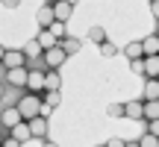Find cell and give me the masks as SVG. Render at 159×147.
<instances>
[{"instance_id":"10","label":"cell","mask_w":159,"mask_h":147,"mask_svg":"<svg viewBox=\"0 0 159 147\" xmlns=\"http://www.w3.org/2000/svg\"><path fill=\"white\" fill-rule=\"evenodd\" d=\"M27 127H30V136L33 138H47V118H33V121H27Z\"/></svg>"},{"instance_id":"1","label":"cell","mask_w":159,"mask_h":147,"mask_svg":"<svg viewBox=\"0 0 159 147\" xmlns=\"http://www.w3.org/2000/svg\"><path fill=\"white\" fill-rule=\"evenodd\" d=\"M12 106L18 109L21 121H33V118H39V112H41V97L27 94V91H24V94H21V100H18V103H12Z\"/></svg>"},{"instance_id":"26","label":"cell","mask_w":159,"mask_h":147,"mask_svg":"<svg viewBox=\"0 0 159 147\" xmlns=\"http://www.w3.org/2000/svg\"><path fill=\"white\" fill-rule=\"evenodd\" d=\"M130 71L142 77V74H144V59H133V62H130Z\"/></svg>"},{"instance_id":"13","label":"cell","mask_w":159,"mask_h":147,"mask_svg":"<svg viewBox=\"0 0 159 147\" xmlns=\"http://www.w3.org/2000/svg\"><path fill=\"white\" fill-rule=\"evenodd\" d=\"M59 47H62V53H65V56H71V53H80L83 41H80V38H74V35H65V38L59 41Z\"/></svg>"},{"instance_id":"6","label":"cell","mask_w":159,"mask_h":147,"mask_svg":"<svg viewBox=\"0 0 159 147\" xmlns=\"http://www.w3.org/2000/svg\"><path fill=\"white\" fill-rule=\"evenodd\" d=\"M6 82H9L12 88L24 91V88H27V68H15V71H6Z\"/></svg>"},{"instance_id":"20","label":"cell","mask_w":159,"mask_h":147,"mask_svg":"<svg viewBox=\"0 0 159 147\" xmlns=\"http://www.w3.org/2000/svg\"><path fill=\"white\" fill-rule=\"evenodd\" d=\"M144 121H159V100L156 103H144Z\"/></svg>"},{"instance_id":"9","label":"cell","mask_w":159,"mask_h":147,"mask_svg":"<svg viewBox=\"0 0 159 147\" xmlns=\"http://www.w3.org/2000/svg\"><path fill=\"white\" fill-rule=\"evenodd\" d=\"M144 103L142 100H130V103H124V118H130V121H144Z\"/></svg>"},{"instance_id":"25","label":"cell","mask_w":159,"mask_h":147,"mask_svg":"<svg viewBox=\"0 0 159 147\" xmlns=\"http://www.w3.org/2000/svg\"><path fill=\"white\" fill-rule=\"evenodd\" d=\"M139 147H159V141H156V136H142L139 138Z\"/></svg>"},{"instance_id":"24","label":"cell","mask_w":159,"mask_h":147,"mask_svg":"<svg viewBox=\"0 0 159 147\" xmlns=\"http://www.w3.org/2000/svg\"><path fill=\"white\" fill-rule=\"evenodd\" d=\"M115 53H118V47H115L112 41H103L100 44V56H115Z\"/></svg>"},{"instance_id":"29","label":"cell","mask_w":159,"mask_h":147,"mask_svg":"<svg viewBox=\"0 0 159 147\" xmlns=\"http://www.w3.org/2000/svg\"><path fill=\"white\" fill-rule=\"evenodd\" d=\"M106 147H124V141H121V138H109Z\"/></svg>"},{"instance_id":"11","label":"cell","mask_w":159,"mask_h":147,"mask_svg":"<svg viewBox=\"0 0 159 147\" xmlns=\"http://www.w3.org/2000/svg\"><path fill=\"white\" fill-rule=\"evenodd\" d=\"M9 138H15L18 144H27L30 138H33V136H30V127H27V121H21V124H15V127H12V130H9Z\"/></svg>"},{"instance_id":"5","label":"cell","mask_w":159,"mask_h":147,"mask_svg":"<svg viewBox=\"0 0 159 147\" xmlns=\"http://www.w3.org/2000/svg\"><path fill=\"white\" fill-rule=\"evenodd\" d=\"M71 15H74V3H71V0H59V3H53V21L65 24Z\"/></svg>"},{"instance_id":"27","label":"cell","mask_w":159,"mask_h":147,"mask_svg":"<svg viewBox=\"0 0 159 147\" xmlns=\"http://www.w3.org/2000/svg\"><path fill=\"white\" fill-rule=\"evenodd\" d=\"M148 136H159V121H148Z\"/></svg>"},{"instance_id":"17","label":"cell","mask_w":159,"mask_h":147,"mask_svg":"<svg viewBox=\"0 0 159 147\" xmlns=\"http://www.w3.org/2000/svg\"><path fill=\"white\" fill-rule=\"evenodd\" d=\"M35 44H39V47H41V53H44V50H53V47H56L59 41L53 38V35L47 33V29H41V33H39V38H35Z\"/></svg>"},{"instance_id":"7","label":"cell","mask_w":159,"mask_h":147,"mask_svg":"<svg viewBox=\"0 0 159 147\" xmlns=\"http://www.w3.org/2000/svg\"><path fill=\"white\" fill-rule=\"evenodd\" d=\"M15 124H21L18 109H15V106H3V112H0V127H3V130H12Z\"/></svg>"},{"instance_id":"12","label":"cell","mask_w":159,"mask_h":147,"mask_svg":"<svg viewBox=\"0 0 159 147\" xmlns=\"http://www.w3.org/2000/svg\"><path fill=\"white\" fill-rule=\"evenodd\" d=\"M159 100V79H144V97L142 103H156Z\"/></svg>"},{"instance_id":"32","label":"cell","mask_w":159,"mask_h":147,"mask_svg":"<svg viewBox=\"0 0 159 147\" xmlns=\"http://www.w3.org/2000/svg\"><path fill=\"white\" fill-rule=\"evenodd\" d=\"M3 53H6V50H3V44H0V62H3Z\"/></svg>"},{"instance_id":"19","label":"cell","mask_w":159,"mask_h":147,"mask_svg":"<svg viewBox=\"0 0 159 147\" xmlns=\"http://www.w3.org/2000/svg\"><path fill=\"white\" fill-rule=\"evenodd\" d=\"M59 103H62V97H59V91H44V100H41V106H47V109L53 112V109H56Z\"/></svg>"},{"instance_id":"14","label":"cell","mask_w":159,"mask_h":147,"mask_svg":"<svg viewBox=\"0 0 159 147\" xmlns=\"http://www.w3.org/2000/svg\"><path fill=\"white\" fill-rule=\"evenodd\" d=\"M59 88H62L59 71H44V91H59Z\"/></svg>"},{"instance_id":"18","label":"cell","mask_w":159,"mask_h":147,"mask_svg":"<svg viewBox=\"0 0 159 147\" xmlns=\"http://www.w3.org/2000/svg\"><path fill=\"white\" fill-rule=\"evenodd\" d=\"M124 56L130 59V62H133V59H144V53H142V41H130V44L124 47Z\"/></svg>"},{"instance_id":"21","label":"cell","mask_w":159,"mask_h":147,"mask_svg":"<svg viewBox=\"0 0 159 147\" xmlns=\"http://www.w3.org/2000/svg\"><path fill=\"white\" fill-rule=\"evenodd\" d=\"M89 38L94 41V44H103V41H106V29H103V27H91L89 29Z\"/></svg>"},{"instance_id":"28","label":"cell","mask_w":159,"mask_h":147,"mask_svg":"<svg viewBox=\"0 0 159 147\" xmlns=\"http://www.w3.org/2000/svg\"><path fill=\"white\" fill-rule=\"evenodd\" d=\"M0 147H24V144H18L15 138H9V136H6V138H3V144H0Z\"/></svg>"},{"instance_id":"23","label":"cell","mask_w":159,"mask_h":147,"mask_svg":"<svg viewBox=\"0 0 159 147\" xmlns=\"http://www.w3.org/2000/svg\"><path fill=\"white\" fill-rule=\"evenodd\" d=\"M106 115H109V118H124V103H109Z\"/></svg>"},{"instance_id":"31","label":"cell","mask_w":159,"mask_h":147,"mask_svg":"<svg viewBox=\"0 0 159 147\" xmlns=\"http://www.w3.org/2000/svg\"><path fill=\"white\" fill-rule=\"evenodd\" d=\"M124 147H139V141H124Z\"/></svg>"},{"instance_id":"33","label":"cell","mask_w":159,"mask_h":147,"mask_svg":"<svg viewBox=\"0 0 159 147\" xmlns=\"http://www.w3.org/2000/svg\"><path fill=\"white\" fill-rule=\"evenodd\" d=\"M0 100H3V82H0Z\"/></svg>"},{"instance_id":"4","label":"cell","mask_w":159,"mask_h":147,"mask_svg":"<svg viewBox=\"0 0 159 147\" xmlns=\"http://www.w3.org/2000/svg\"><path fill=\"white\" fill-rule=\"evenodd\" d=\"M41 59H44V65H47V71H56L59 68V65H62L65 62V59H68V56H65V53H62V47H53V50H44V53H41Z\"/></svg>"},{"instance_id":"2","label":"cell","mask_w":159,"mask_h":147,"mask_svg":"<svg viewBox=\"0 0 159 147\" xmlns=\"http://www.w3.org/2000/svg\"><path fill=\"white\" fill-rule=\"evenodd\" d=\"M3 71H15V68H27V56L21 50H6L3 53Z\"/></svg>"},{"instance_id":"30","label":"cell","mask_w":159,"mask_h":147,"mask_svg":"<svg viewBox=\"0 0 159 147\" xmlns=\"http://www.w3.org/2000/svg\"><path fill=\"white\" fill-rule=\"evenodd\" d=\"M41 147H59L56 141H47V138H44V144H41Z\"/></svg>"},{"instance_id":"34","label":"cell","mask_w":159,"mask_h":147,"mask_svg":"<svg viewBox=\"0 0 159 147\" xmlns=\"http://www.w3.org/2000/svg\"><path fill=\"white\" fill-rule=\"evenodd\" d=\"M97 147H106V144H97Z\"/></svg>"},{"instance_id":"16","label":"cell","mask_w":159,"mask_h":147,"mask_svg":"<svg viewBox=\"0 0 159 147\" xmlns=\"http://www.w3.org/2000/svg\"><path fill=\"white\" fill-rule=\"evenodd\" d=\"M142 77H148V79L159 77V56H144V74Z\"/></svg>"},{"instance_id":"15","label":"cell","mask_w":159,"mask_h":147,"mask_svg":"<svg viewBox=\"0 0 159 147\" xmlns=\"http://www.w3.org/2000/svg\"><path fill=\"white\" fill-rule=\"evenodd\" d=\"M142 53H144V56H159V35L156 33L142 41Z\"/></svg>"},{"instance_id":"3","label":"cell","mask_w":159,"mask_h":147,"mask_svg":"<svg viewBox=\"0 0 159 147\" xmlns=\"http://www.w3.org/2000/svg\"><path fill=\"white\" fill-rule=\"evenodd\" d=\"M27 94H35L39 97L44 91V71H27Z\"/></svg>"},{"instance_id":"22","label":"cell","mask_w":159,"mask_h":147,"mask_svg":"<svg viewBox=\"0 0 159 147\" xmlns=\"http://www.w3.org/2000/svg\"><path fill=\"white\" fill-rule=\"evenodd\" d=\"M24 56H27V59H35V56H41V47L39 44H35V41H27V47H24Z\"/></svg>"},{"instance_id":"8","label":"cell","mask_w":159,"mask_h":147,"mask_svg":"<svg viewBox=\"0 0 159 147\" xmlns=\"http://www.w3.org/2000/svg\"><path fill=\"white\" fill-rule=\"evenodd\" d=\"M35 21H39V27L41 29H47L53 24V3H41L39 6V12H35Z\"/></svg>"}]
</instances>
